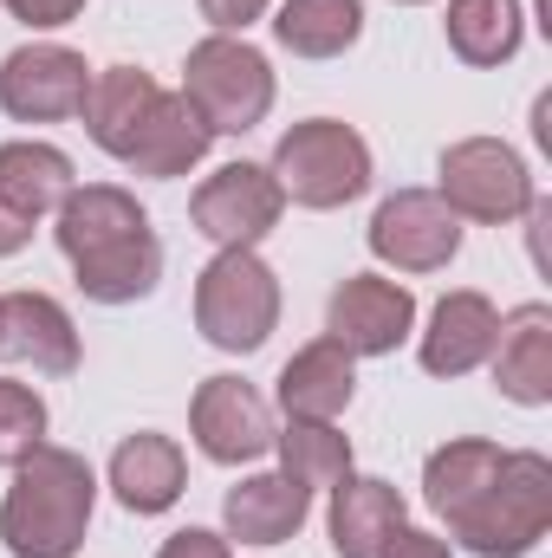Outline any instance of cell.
Returning <instances> with one entry per match:
<instances>
[{"label":"cell","mask_w":552,"mask_h":558,"mask_svg":"<svg viewBox=\"0 0 552 558\" xmlns=\"http://www.w3.org/2000/svg\"><path fill=\"white\" fill-rule=\"evenodd\" d=\"M59 254L72 260V279L92 305H137L163 279V241L118 182H85L59 202Z\"/></svg>","instance_id":"6da1fadb"},{"label":"cell","mask_w":552,"mask_h":558,"mask_svg":"<svg viewBox=\"0 0 552 558\" xmlns=\"http://www.w3.org/2000/svg\"><path fill=\"white\" fill-rule=\"evenodd\" d=\"M92 507H98V474H92V461L72 454V448L39 441V448L13 468V487H7V500H0V539H7L13 558H72L85 546Z\"/></svg>","instance_id":"7a4b0ae2"},{"label":"cell","mask_w":552,"mask_h":558,"mask_svg":"<svg viewBox=\"0 0 552 558\" xmlns=\"http://www.w3.org/2000/svg\"><path fill=\"white\" fill-rule=\"evenodd\" d=\"M182 98L202 111L215 137H248L274 111V65L235 33H208L182 59Z\"/></svg>","instance_id":"3957f363"},{"label":"cell","mask_w":552,"mask_h":558,"mask_svg":"<svg viewBox=\"0 0 552 558\" xmlns=\"http://www.w3.org/2000/svg\"><path fill=\"white\" fill-rule=\"evenodd\" d=\"M279 325V279L254 247H221L195 279V331L215 351H261Z\"/></svg>","instance_id":"277c9868"},{"label":"cell","mask_w":552,"mask_h":558,"mask_svg":"<svg viewBox=\"0 0 552 558\" xmlns=\"http://www.w3.org/2000/svg\"><path fill=\"white\" fill-rule=\"evenodd\" d=\"M267 175L299 208H345L371 189V143L338 118H305L274 143Z\"/></svg>","instance_id":"5b68a950"},{"label":"cell","mask_w":552,"mask_h":558,"mask_svg":"<svg viewBox=\"0 0 552 558\" xmlns=\"http://www.w3.org/2000/svg\"><path fill=\"white\" fill-rule=\"evenodd\" d=\"M552 526V461L533 448H507L494 487L475 500V513L448 533L481 558H527Z\"/></svg>","instance_id":"8992f818"},{"label":"cell","mask_w":552,"mask_h":558,"mask_svg":"<svg viewBox=\"0 0 552 558\" xmlns=\"http://www.w3.org/2000/svg\"><path fill=\"white\" fill-rule=\"evenodd\" d=\"M455 221H488L507 228L520 215H533V175L520 162V149H507L501 137H461L442 149V189H435Z\"/></svg>","instance_id":"52a82bcc"},{"label":"cell","mask_w":552,"mask_h":558,"mask_svg":"<svg viewBox=\"0 0 552 558\" xmlns=\"http://www.w3.org/2000/svg\"><path fill=\"white\" fill-rule=\"evenodd\" d=\"M371 254L397 274H442L461 254V221L435 189H397L371 215Z\"/></svg>","instance_id":"ba28073f"},{"label":"cell","mask_w":552,"mask_h":558,"mask_svg":"<svg viewBox=\"0 0 552 558\" xmlns=\"http://www.w3.org/2000/svg\"><path fill=\"white\" fill-rule=\"evenodd\" d=\"M92 65L72 46H20L0 59V111L20 124H65L85 111Z\"/></svg>","instance_id":"9c48e42d"},{"label":"cell","mask_w":552,"mask_h":558,"mask_svg":"<svg viewBox=\"0 0 552 558\" xmlns=\"http://www.w3.org/2000/svg\"><path fill=\"white\" fill-rule=\"evenodd\" d=\"M279 208H286V195H279V182L261 162H221V169L195 189V202H189L195 228H202L215 247H261L279 228Z\"/></svg>","instance_id":"30bf717a"},{"label":"cell","mask_w":552,"mask_h":558,"mask_svg":"<svg viewBox=\"0 0 552 558\" xmlns=\"http://www.w3.org/2000/svg\"><path fill=\"white\" fill-rule=\"evenodd\" d=\"M410 331H416V299L397 279L351 274L325 305V338H338L351 357H391Z\"/></svg>","instance_id":"8fae6325"},{"label":"cell","mask_w":552,"mask_h":558,"mask_svg":"<svg viewBox=\"0 0 552 558\" xmlns=\"http://www.w3.org/2000/svg\"><path fill=\"white\" fill-rule=\"evenodd\" d=\"M189 428H195V448L221 468H241V461H261L274 448V416H267V397L241 377H208L189 403Z\"/></svg>","instance_id":"7c38bea8"},{"label":"cell","mask_w":552,"mask_h":558,"mask_svg":"<svg viewBox=\"0 0 552 558\" xmlns=\"http://www.w3.org/2000/svg\"><path fill=\"white\" fill-rule=\"evenodd\" d=\"M0 357L33 364L39 377L79 371V325L52 292H0Z\"/></svg>","instance_id":"4fadbf2b"},{"label":"cell","mask_w":552,"mask_h":558,"mask_svg":"<svg viewBox=\"0 0 552 558\" xmlns=\"http://www.w3.org/2000/svg\"><path fill=\"white\" fill-rule=\"evenodd\" d=\"M494 338H501L494 299L461 286V292H448V299L429 312V331H422L416 357H422L429 377H468V371H481V364L494 357Z\"/></svg>","instance_id":"5bb4252c"},{"label":"cell","mask_w":552,"mask_h":558,"mask_svg":"<svg viewBox=\"0 0 552 558\" xmlns=\"http://www.w3.org/2000/svg\"><path fill=\"white\" fill-rule=\"evenodd\" d=\"M494 390L520 410H547L552 403V305H514L501 318L494 338Z\"/></svg>","instance_id":"9a60e30c"},{"label":"cell","mask_w":552,"mask_h":558,"mask_svg":"<svg viewBox=\"0 0 552 558\" xmlns=\"http://www.w3.org/2000/svg\"><path fill=\"white\" fill-rule=\"evenodd\" d=\"M404 526H410V507L391 481L345 474L332 487V553L338 558H384Z\"/></svg>","instance_id":"2e32d148"},{"label":"cell","mask_w":552,"mask_h":558,"mask_svg":"<svg viewBox=\"0 0 552 558\" xmlns=\"http://www.w3.org/2000/svg\"><path fill=\"white\" fill-rule=\"evenodd\" d=\"M358 397V357L338 338H319L286 357L279 371V410L286 422H338Z\"/></svg>","instance_id":"e0dca14e"},{"label":"cell","mask_w":552,"mask_h":558,"mask_svg":"<svg viewBox=\"0 0 552 558\" xmlns=\"http://www.w3.org/2000/svg\"><path fill=\"white\" fill-rule=\"evenodd\" d=\"M156 98H163V85L143 72V65H105V72H92V92H85V131L92 143L105 149V156H131L143 137V124H149V111H156Z\"/></svg>","instance_id":"ac0fdd59"},{"label":"cell","mask_w":552,"mask_h":558,"mask_svg":"<svg viewBox=\"0 0 552 558\" xmlns=\"http://www.w3.org/2000/svg\"><path fill=\"white\" fill-rule=\"evenodd\" d=\"M501 461H507V448L475 441V435H455V441H442V448L422 461V500L435 507V520H442L448 533H455V526L475 513V500L494 487Z\"/></svg>","instance_id":"d6986e66"},{"label":"cell","mask_w":552,"mask_h":558,"mask_svg":"<svg viewBox=\"0 0 552 558\" xmlns=\"http://www.w3.org/2000/svg\"><path fill=\"white\" fill-rule=\"evenodd\" d=\"M305 513H312V494L299 481H286V474H248L221 500V526L241 546H286L305 526Z\"/></svg>","instance_id":"ffe728a7"},{"label":"cell","mask_w":552,"mask_h":558,"mask_svg":"<svg viewBox=\"0 0 552 558\" xmlns=\"http://www.w3.org/2000/svg\"><path fill=\"white\" fill-rule=\"evenodd\" d=\"M189 487V461L169 435L143 428V435H124L118 454H111V494L131 507V513H169Z\"/></svg>","instance_id":"44dd1931"},{"label":"cell","mask_w":552,"mask_h":558,"mask_svg":"<svg viewBox=\"0 0 552 558\" xmlns=\"http://www.w3.org/2000/svg\"><path fill=\"white\" fill-rule=\"evenodd\" d=\"M208 143H215V131L202 124V111L182 98V92H163L156 98V111H149V124H143V137H137V149L124 156L137 175H189L202 156H208Z\"/></svg>","instance_id":"7402d4cb"},{"label":"cell","mask_w":552,"mask_h":558,"mask_svg":"<svg viewBox=\"0 0 552 558\" xmlns=\"http://www.w3.org/2000/svg\"><path fill=\"white\" fill-rule=\"evenodd\" d=\"M79 189V175H72V156L65 149H52V143H0V202L7 208H20L26 221H39V215H59V202Z\"/></svg>","instance_id":"603a6c76"},{"label":"cell","mask_w":552,"mask_h":558,"mask_svg":"<svg viewBox=\"0 0 552 558\" xmlns=\"http://www.w3.org/2000/svg\"><path fill=\"white\" fill-rule=\"evenodd\" d=\"M442 33L461 65H507L527 39V7L520 0H448Z\"/></svg>","instance_id":"cb8c5ba5"},{"label":"cell","mask_w":552,"mask_h":558,"mask_svg":"<svg viewBox=\"0 0 552 558\" xmlns=\"http://www.w3.org/2000/svg\"><path fill=\"white\" fill-rule=\"evenodd\" d=\"M274 39L292 59H338L364 39V0H279Z\"/></svg>","instance_id":"d4e9b609"},{"label":"cell","mask_w":552,"mask_h":558,"mask_svg":"<svg viewBox=\"0 0 552 558\" xmlns=\"http://www.w3.org/2000/svg\"><path fill=\"white\" fill-rule=\"evenodd\" d=\"M274 448H279V474L299 481L305 494L338 487V481L351 474V441H345L332 422H286L274 435Z\"/></svg>","instance_id":"484cf974"},{"label":"cell","mask_w":552,"mask_h":558,"mask_svg":"<svg viewBox=\"0 0 552 558\" xmlns=\"http://www.w3.org/2000/svg\"><path fill=\"white\" fill-rule=\"evenodd\" d=\"M39 441H46V403H39V390L0 377V468H20Z\"/></svg>","instance_id":"4316f807"},{"label":"cell","mask_w":552,"mask_h":558,"mask_svg":"<svg viewBox=\"0 0 552 558\" xmlns=\"http://www.w3.org/2000/svg\"><path fill=\"white\" fill-rule=\"evenodd\" d=\"M267 7H274V0H202V20H208L215 33H248Z\"/></svg>","instance_id":"83f0119b"},{"label":"cell","mask_w":552,"mask_h":558,"mask_svg":"<svg viewBox=\"0 0 552 558\" xmlns=\"http://www.w3.org/2000/svg\"><path fill=\"white\" fill-rule=\"evenodd\" d=\"M7 13L26 26H72L85 13V0H7Z\"/></svg>","instance_id":"f1b7e54d"},{"label":"cell","mask_w":552,"mask_h":558,"mask_svg":"<svg viewBox=\"0 0 552 558\" xmlns=\"http://www.w3.org/2000/svg\"><path fill=\"white\" fill-rule=\"evenodd\" d=\"M156 558H228V539L221 533H202V526H182V533H169V546Z\"/></svg>","instance_id":"f546056e"},{"label":"cell","mask_w":552,"mask_h":558,"mask_svg":"<svg viewBox=\"0 0 552 558\" xmlns=\"http://www.w3.org/2000/svg\"><path fill=\"white\" fill-rule=\"evenodd\" d=\"M384 558H455V553H448L435 533H422V526H404V533L391 539V553H384Z\"/></svg>","instance_id":"4dcf8cb0"},{"label":"cell","mask_w":552,"mask_h":558,"mask_svg":"<svg viewBox=\"0 0 552 558\" xmlns=\"http://www.w3.org/2000/svg\"><path fill=\"white\" fill-rule=\"evenodd\" d=\"M26 241H33V221H26L20 208H7V202H0V260H7V254H20Z\"/></svg>","instance_id":"1f68e13d"},{"label":"cell","mask_w":552,"mask_h":558,"mask_svg":"<svg viewBox=\"0 0 552 558\" xmlns=\"http://www.w3.org/2000/svg\"><path fill=\"white\" fill-rule=\"evenodd\" d=\"M397 7H429V0H397Z\"/></svg>","instance_id":"d6a6232c"}]
</instances>
